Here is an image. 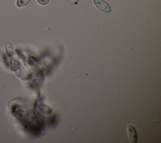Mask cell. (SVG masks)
Returning <instances> with one entry per match:
<instances>
[{
  "label": "cell",
  "mask_w": 161,
  "mask_h": 143,
  "mask_svg": "<svg viewBox=\"0 0 161 143\" xmlns=\"http://www.w3.org/2000/svg\"><path fill=\"white\" fill-rule=\"evenodd\" d=\"M29 2L30 0H17L16 5L19 8H23V7H25L26 5H28Z\"/></svg>",
  "instance_id": "3957f363"
},
{
  "label": "cell",
  "mask_w": 161,
  "mask_h": 143,
  "mask_svg": "<svg viewBox=\"0 0 161 143\" xmlns=\"http://www.w3.org/2000/svg\"><path fill=\"white\" fill-rule=\"evenodd\" d=\"M93 4L99 11L104 13H110L111 11V7L105 0H93Z\"/></svg>",
  "instance_id": "6da1fadb"
},
{
  "label": "cell",
  "mask_w": 161,
  "mask_h": 143,
  "mask_svg": "<svg viewBox=\"0 0 161 143\" xmlns=\"http://www.w3.org/2000/svg\"><path fill=\"white\" fill-rule=\"evenodd\" d=\"M37 2L41 5H46V4L48 3L49 0H37Z\"/></svg>",
  "instance_id": "277c9868"
},
{
  "label": "cell",
  "mask_w": 161,
  "mask_h": 143,
  "mask_svg": "<svg viewBox=\"0 0 161 143\" xmlns=\"http://www.w3.org/2000/svg\"><path fill=\"white\" fill-rule=\"evenodd\" d=\"M79 2V0H71L72 4H77V3Z\"/></svg>",
  "instance_id": "5b68a950"
},
{
  "label": "cell",
  "mask_w": 161,
  "mask_h": 143,
  "mask_svg": "<svg viewBox=\"0 0 161 143\" xmlns=\"http://www.w3.org/2000/svg\"><path fill=\"white\" fill-rule=\"evenodd\" d=\"M127 131H128V136L131 142H137V131H136V127L133 125H130L127 128Z\"/></svg>",
  "instance_id": "7a4b0ae2"
}]
</instances>
